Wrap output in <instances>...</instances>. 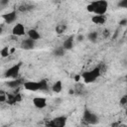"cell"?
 Wrapping results in <instances>:
<instances>
[{
  "instance_id": "6da1fadb",
  "label": "cell",
  "mask_w": 127,
  "mask_h": 127,
  "mask_svg": "<svg viewBox=\"0 0 127 127\" xmlns=\"http://www.w3.org/2000/svg\"><path fill=\"white\" fill-rule=\"evenodd\" d=\"M108 8V2L105 0L92 1L87 6L86 9L90 13H94L95 15H104Z\"/></svg>"
},
{
  "instance_id": "7a4b0ae2",
  "label": "cell",
  "mask_w": 127,
  "mask_h": 127,
  "mask_svg": "<svg viewBox=\"0 0 127 127\" xmlns=\"http://www.w3.org/2000/svg\"><path fill=\"white\" fill-rule=\"evenodd\" d=\"M101 74V71H100V68L99 66H96L90 70H87V71H84L81 73V77L82 79L84 80L85 83H91L93 82L95 79H97Z\"/></svg>"
},
{
  "instance_id": "3957f363",
  "label": "cell",
  "mask_w": 127,
  "mask_h": 127,
  "mask_svg": "<svg viewBox=\"0 0 127 127\" xmlns=\"http://www.w3.org/2000/svg\"><path fill=\"white\" fill-rule=\"evenodd\" d=\"M67 118L66 116H58L46 123V127H65Z\"/></svg>"
},
{
  "instance_id": "277c9868",
  "label": "cell",
  "mask_w": 127,
  "mask_h": 127,
  "mask_svg": "<svg viewBox=\"0 0 127 127\" xmlns=\"http://www.w3.org/2000/svg\"><path fill=\"white\" fill-rule=\"evenodd\" d=\"M83 121L86 124L95 125V124H97L99 122V118L95 113L91 112L89 109H85L84 112H83Z\"/></svg>"
},
{
  "instance_id": "5b68a950",
  "label": "cell",
  "mask_w": 127,
  "mask_h": 127,
  "mask_svg": "<svg viewBox=\"0 0 127 127\" xmlns=\"http://www.w3.org/2000/svg\"><path fill=\"white\" fill-rule=\"evenodd\" d=\"M21 65H22V63H18V64H16L12 65L11 67H9V68L5 71L4 77H6V78H13V79L18 78Z\"/></svg>"
},
{
  "instance_id": "8992f818",
  "label": "cell",
  "mask_w": 127,
  "mask_h": 127,
  "mask_svg": "<svg viewBox=\"0 0 127 127\" xmlns=\"http://www.w3.org/2000/svg\"><path fill=\"white\" fill-rule=\"evenodd\" d=\"M35 45H36V41L34 40H31V39H25L21 42L20 44V48L25 50V51H29V50H33L35 48Z\"/></svg>"
},
{
  "instance_id": "52a82bcc",
  "label": "cell",
  "mask_w": 127,
  "mask_h": 127,
  "mask_svg": "<svg viewBox=\"0 0 127 127\" xmlns=\"http://www.w3.org/2000/svg\"><path fill=\"white\" fill-rule=\"evenodd\" d=\"M12 35L14 37H21L25 35V27L21 23H17L12 29Z\"/></svg>"
},
{
  "instance_id": "ba28073f",
  "label": "cell",
  "mask_w": 127,
  "mask_h": 127,
  "mask_svg": "<svg viewBox=\"0 0 127 127\" xmlns=\"http://www.w3.org/2000/svg\"><path fill=\"white\" fill-rule=\"evenodd\" d=\"M33 104L35 105V107L39 108V109H43L47 106V99L45 97H41V96H37L33 98Z\"/></svg>"
},
{
  "instance_id": "9c48e42d",
  "label": "cell",
  "mask_w": 127,
  "mask_h": 127,
  "mask_svg": "<svg viewBox=\"0 0 127 127\" xmlns=\"http://www.w3.org/2000/svg\"><path fill=\"white\" fill-rule=\"evenodd\" d=\"M2 18L4 19V21H5L6 24H11V23H13L16 20V18H17V12L15 10H13L11 12H8L6 14H3L2 15Z\"/></svg>"
},
{
  "instance_id": "30bf717a",
  "label": "cell",
  "mask_w": 127,
  "mask_h": 127,
  "mask_svg": "<svg viewBox=\"0 0 127 127\" xmlns=\"http://www.w3.org/2000/svg\"><path fill=\"white\" fill-rule=\"evenodd\" d=\"M23 86L26 90H29V91H38L39 90V83L38 81H25L23 83Z\"/></svg>"
},
{
  "instance_id": "8fae6325",
  "label": "cell",
  "mask_w": 127,
  "mask_h": 127,
  "mask_svg": "<svg viewBox=\"0 0 127 127\" xmlns=\"http://www.w3.org/2000/svg\"><path fill=\"white\" fill-rule=\"evenodd\" d=\"M73 41H74V37L73 36H69L66 40H64V44H63V48L64 51H69L73 48Z\"/></svg>"
},
{
  "instance_id": "7c38bea8",
  "label": "cell",
  "mask_w": 127,
  "mask_h": 127,
  "mask_svg": "<svg viewBox=\"0 0 127 127\" xmlns=\"http://www.w3.org/2000/svg\"><path fill=\"white\" fill-rule=\"evenodd\" d=\"M23 83H24V81L21 78H15V79H11V80L6 81V84L10 88H17L20 85H23Z\"/></svg>"
},
{
  "instance_id": "4fadbf2b",
  "label": "cell",
  "mask_w": 127,
  "mask_h": 127,
  "mask_svg": "<svg viewBox=\"0 0 127 127\" xmlns=\"http://www.w3.org/2000/svg\"><path fill=\"white\" fill-rule=\"evenodd\" d=\"M92 23L97 24V25H102L106 22V17L104 15H94L91 18Z\"/></svg>"
},
{
  "instance_id": "5bb4252c",
  "label": "cell",
  "mask_w": 127,
  "mask_h": 127,
  "mask_svg": "<svg viewBox=\"0 0 127 127\" xmlns=\"http://www.w3.org/2000/svg\"><path fill=\"white\" fill-rule=\"evenodd\" d=\"M28 37H29V39H31V40L37 41V40H39V39L41 38V35H40V33H39L37 30H35V29H30V30L28 31Z\"/></svg>"
},
{
  "instance_id": "9a60e30c",
  "label": "cell",
  "mask_w": 127,
  "mask_h": 127,
  "mask_svg": "<svg viewBox=\"0 0 127 127\" xmlns=\"http://www.w3.org/2000/svg\"><path fill=\"white\" fill-rule=\"evenodd\" d=\"M52 90L55 92V93H60L62 90H63V82L61 80H57L53 86H52Z\"/></svg>"
},
{
  "instance_id": "2e32d148",
  "label": "cell",
  "mask_w": 127,
  "mask_h": 127,
  "mask_svg": "<svg viewBox=\"0 0 127 127\" xmlns=\"http://www.w3.org/2000/svg\"><path fill=\"white\" fill-rule=\"evenodd\" d=\"M39 83V90L40 91H48L49 90V84L47 79H41L40 81H38Z\"/></svg>"
},
{
  "instance_id": "e0dca14e",
  "label": "cell",
  "mask_w": 127,
  "mask_h": 127,
  "mask_svg": "<svg viewBox=\"0 0 127 127\" xmlns=\"http://www.w3.org/2000/svg\"><path fill=\"white\" fill-rule=\"evenodd\" d=\"M65 30H66V25L65 24H58L56 26V33L59 34V35L63 34Z\"/></svg>"
},
{
  "instance_id": "ac0fdd59",
  "label": "cell",
  "mask_w": 127,
  "mask_h": 127,
  "mask_svg": "<svg viewBox=\"0 0 127 127\" xmlns=\"http://www.w3.org/2000/svg\"><path fill=\"white\" fill-rule=\"evenodd\" d=\"M97 38H98L97 32H90V33H88V35H87V39H88L91 43H95L96 40H97Z\"/></svg>"
},
{
  "instance_id": "d6986e66",
  "label": "cell",
  "mask_w": 127,
  "mask_h": 127,
  "mask_svg": "<svg viewBox=\"0 0 127 127\" xmlns=\"http://www.w3.org/2000/svg\"><path fill=\"white\" fill-rule=\"evenodd\" d=\"M64 52H65V51L64 50L63 47H58V48L55 49V51H54V55L57 56V57H62V56L64 55Z\"/></svg>"
},
{
  "instance_id": "ffe728a7",
  "label": "cell",
  "mask_w": 127,
  "mask_h": 127,
  "mask_svg": "<svg viewBox=\"0 0 127 127\" xmlns=\"http://www.w3.org/2000/svg\"><path fill=\"white\" fill-rule=\"evenodd\" d=\"M33 8V6L32 5H30V4H27V3H25V4H23V5H21L20 7H19V10L21 11V12H26V11H29V10H31Z\"/></svg>"
},
{
  "instance_id": "44dd1931",
  "label": "cell",
  "mask_w": 127,
  "mask_h": 127,
  "mask_svg": "<svg viewBox=\"0 0 127 127\" xmlns=\"http://www.w3.org/2000/svg\"><path fill=\"white\" fill-rule=\"evenodd\" d=\"M9 48L8 47H4L1 51H0V56L2 57V58H7L8 56H9Z\"/></svg>"
},
{
  "instance_id": "7402d4cb",
  "label": "cell",
  "mask_w": 127,
  "mask_h": 127,
  "mask_svg": "<svg viewBox=\"0 0 127 127\" xmlns=\"http://www.w3.org/2000/svg\"><path fill=\"white\" fill-rule=\"evenodd\" d=\"M6 100H7V94L3 90H0V103L5 102Z\"/></svg>"
},
{
  "instance_id": "603a6c76",
  "label": "cell",
  "mask_w": 127,
  "mask_h": 127,
  "mask_svg": "<svg viewBox=\"0 0 127 127\" xmlns=\"http://www.w3.org/2000/svg\"><path fill=\"white\" fill-rule=\"evenodd\" d=\"M118 7L120 8H127V0H121L118 2Z\"/></svg>"
},
{
  "instance_id": "cb8c5ba5",
  "label": "cell",
  "mask_w": 127,
  "mask_h": 127,
  "mask_svg": "<svg viewBox=\"0 0 127 127\" xmlns=\"http://www.w3.org/2000/svg\"><path fill=\"white\" fill-rule=\"evenodd\" d=\"M126 103H127V95H124V96H122L121 99H120V105H121V106H125Z\"/></svg>"
},
{
  "instance_id": "d4e9b609",
  "label": "cell",
  "mask_w": 127,
  "mask_h": 127,
  "mask_svg": "<svg viewBox=\"0 0 127 127\" xmlns=\"http://www.w3.org/2000/svg\"><path fill=\"white\" fill-rule=\"evenodd\" d=\"M9 4V1L8 0H1L0 1V6L1 7H5L6 5H8Z\"/></svg>"
},
{
  "instance_id": "484cf974",
  "label": "cell",
  "mask_w": 127,
  "mask_h": 127,
  "mask_svg": "<svg viewBox=\"0 0 127 127\" xmlns=\"http://www.w3.org/2000/svg\"><path fill=\"white\" fill-rule=\"evenodd\" d=\"M126 24H127V19H126V18L122 19V20L119 22V26H126Z\"/></svg>"
},
{
  "instance_id": "4316f807",
  "label": "cell",
  "mask_w": 127,
  "mask_h": 127,
  "mask_svg": "<svg viewBox=\"0 0 127 127\" xmlns=\"http://www.w3.org/2000/svg\"><path fill=\"white\" fill-rule=\"evenodd\" d=\"M109 34H110V33H109V31H108L107 29L104 30V32H103V36H104V38H107V37L109 36Z\"/></svg>"
},
{
  "instance_id": "83f0119b",
  "label": "cell",
  "mask_w": 127,
  "mask_h": 127,
  "mask_svg": "<svg viewBox=\"0 0 127 127\" xmlns=\"http://www.w3.org/2000/svg\"><path fill=\"white\" fill-rule=\"evenodd\" d=\"M83 38H84V37H83L82 35H78L76 39H77V41H78V42H82V41H83Z\"/></svg>"
},
{
  "instance_id": "f1b7e54d",
  "label": "cell",
  "mask_w": 127,
  "mask_h": 127,
  "mask_svg": "<svg viewBox=\"0 0 127 127\" xmlns=\"http://www.w3.org/2000/svg\"><path fill=\"white\" fill-rule=\"evenodd\" d=\"M80 77H81V76H80V75H76V76H75V77H74V79H75V81H78V80H79V79H80Z\"/></svg>"
},
{
  "instance_id": "f546056e",
  "label": "cell",
  "mask_w": 127,
  "mask_h": 127,
  "mask_svg": "<svg viewBox=\"0 0 127 127\" xmlns=\"http://www.w3.org/2000/svg\"><path fill=\"white\" fill-rule=\"evenodd\" d=\"M2 33H3V27L0 26V34H2Z\"/></svg>"
},
{
  "instance_id": "4dcf8cb0",
  "label": "cell",
  "mask_w": 127,
  "mask_h": 127,
  "mask_svg": "<svg viewBox=\"0 0 127 127\" xmlns=\"http://www.w3.org/2000/svg\"><path fill=\"white\" fill-rule=\"evenodd\" d=\"M0 127H6V126H0Z\"/></svg>"
},
{
  "instance_id": "1f68e13d",
  "label": "cell",
  "mask_w": 127,
  "mask_h": 127,
  "mask_svg": "<svg viewBox=\"0 0 127 127\" xmlns=\"http://www.w3.org/2000/svg\"><path fill=\"white\" fill-rule=\"evenodd\" d=\"M10 127H13V126H10Z\"/></svg>"
}]
</instances>
